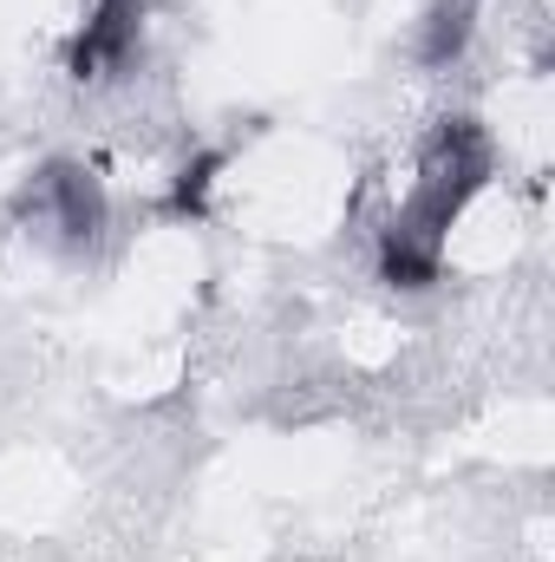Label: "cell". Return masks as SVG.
Masks as SVG:
<instances>
[{"mask_svg": "<svg viewBox=\"0 0 555 562\" xmlns=\"http://www.w3.org/2000/svg\"><path fill=\"white\" fill-rule=\"evenodd\" d=\"M490 138L477 119H444L418 144V177L393 223L380 229V276L393 288H431L444 269V236L464 216V203L490 183Z\"/></svg>", "mask_w": 555, "mask_h": 562, "instance_id": "1", "label": "cell"}, {"mask_svg": "<svg viewBox=\"0 0 555 562\" xmlns=\"http://www.w3.org/2000/svg\"><path fill=\"white\" fill-rule=\"evenodd\" d=\"M20 216H26L39 236H53V243L86 249V243H99V229H105V190H99V177H92L86 164H46V170L20 190Z\"/></svg>", "mask_w": 555, "mask_h": 562, "instance_id": "2", "label": "cell"}, {"mask_svg": "<svg viewBox=\"0 0 555 562\" xmlns=\"http://www.w3.org/2000/svg\"><path fill=\"white\" fill-rule=\"evenodd\" d=\"M144 33V0H92V20L79 26L72 53H66V72L72 79H112L132 66Z\"/></svg>", "mask_w": 555, "mask_h": 562, "instance_id": "3", "label": "cell"}, {"mask_svg": "<svg viewBox=\"0 0 555 562\" xmlns=\"http://www.w3.org/2000/svg\"><path fill=\"white\" fill-rule=\"evenodd\" d=\"M464 40H471V0H438V7L424 13L418 59H424V66H444V59L464 53Z\"/></svg>", "mask_w": 555, "mask_h": 562, "instance_id": "4", "label": "cell"}, {"mask_svg": "<svg viewBox=\"0 0 555 562\" xmlns=\"http://www.w3.org/2000/svg\"><path fill=\"white\" fill-rule=\"evenodd\" d=\"M216 170H223V150H203V157L177 177V190H170V216H203V210H209V183H216Z\"/></svg>", "mask_w": 555, "mask_h": 562, "instance_id": "5", "label": "cell"}]
</instances>
